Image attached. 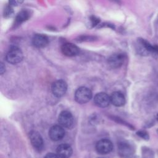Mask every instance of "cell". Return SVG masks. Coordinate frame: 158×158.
Instances as JSON below:
<instances>
[{
    "label": "cell",
    "instance_id": "16",
    "mask_svg": "<svg viewBox=\"0 0 158 158\" xmlns=\"http://www.w3.org/2000/svg\"><path fill=\"white\" fill-rule=\"evenodd\" d=\"M29 17V13L27 10L21 11L17 16L15 23L17 24H20L23 22L27 20Z\"/></svg>",
    "mask_w": 158,
    "mask_h": 158
},
{
    "label": "cell",
    "instance_id": "22",
    "mask_svg": "<svg viewBox=\"0 0 158 158\" xmlns=\"http://www.w3.org/2000/svg\"><path fill=\"white\" fill-rule=\"evenodd\" d=\"M157 133H158V128H157Z\"/></svg>",
    "mask_w": 158,
    "mask_h": 158
},
{
    "label": "cell",
    "instance_id": "8",
    "mask_svg": "<svg viewBox=\"0 0 158 158\" xmlns=\"http://www.w3.org/2000/svg\"><path fill=\"white\" fill-rule=\"evenodd\" d=\"M30 142L33 148L37 151H41L43 148V139L40 134L36 131H31L30 133Z\"/></svg>",
    "mask_w": 158,
    "mask_h": 158
},
{
    "label": "cell",
    "instance_id": "4",
    "mask_svg": "<svg viewBox=\"0 0 158 158\" xmlns=\"http://www.w3.org/2000/svg\"><path fill=\"white\" fill-rule=\"evenodd\" d=\"M67 89V85L63 80H56L53 83L51 87L52 94L57 98L63 96L65 94Z\"/></svg>",
    "mask_w": 158,
    "mask_h": 158
},
{
    "label": "cell",
    "instance_id": "11",
    "mask_svg": "<svg viewBox=\"0 0 158 158\" xmlns=\"http://www.w3.org/2000/svg\"><path fill=\"white\" fill-rule=\"evenodd\" d=\"M62 52L69 57H72L77 55L79 52L78 48L75 44L70 43L64 44L61 47Z\"/></svg>",
    "mask_w": 158,
    "mask_h": 158
},
{
    "label": "cell",
    "instance_id": "14",
    "mask_svg": "<svg viewBox=\"0 0 158 158\" xmlns=\"http://www.w3.org/2000/svg\"><path fill=\"white\" fill-rule=\"evenodd\" d=\"M110 98V102L112 103V104L117 107L123 106L125 104V98L123 93L120 91L114 92Z\"/></svg>",
    "mask_w": 158,
    "mask_h": 158
},
{
    "label": "cell",
    "instance_id": "21",
    "mask_svg": "<svg viewBox=\"0 0 158 158\" xmlns=\"http://www.w3.org/2000/svg\"><path fill=\"white\" fill-rule=\"evenodd\" d=\"M157 117V120L158 121V114H157V117Z\"/></svg>",
    "mask_w": 158,
    "mask_h": 158
},
{
    "label": "cell",
    "instance_id": "23",
    "mask_svg": "<svg viewBox=\"0 0 158 158\" xmlns=\"http://www.w3.org/2000/svg\"><path fill=\"white\" fill-rule=\"evenodd\" d=\"M98 158H104V157H98Z\"/></svg>",
    "mask_w": 158,
    "mask_h": 158
},
{
    "label": "cell",
    "instance_id": "9",
    "mask_svg": "<svg viewBox=\"0 0 158 158\" xmlns=\"http://www.w3.org/2000/svg\"><path fill=\"white\" fill-rule=\"evenodd\" d=\"M125 56L123 54H114L110 56L108 59V64L110 67L113 69H117L122 65L125 61Z\"/></svg>",
    "mask_w": 158,
    "mask_h": 158
},
{
    "label": "cell",
    "instance_id": "19",
    "mask_svg": "<svg viewBox=\"0 0 158 158\" xmlns=\"http://www.w3.org/2000/svg\"><path fill=\"white\" fill-rule=\"evenodd\" d=\"M0 71H1V74H2L4 71H5V67H4V65L2 63L1 64V69H0Z\"/></svg>",
    "mask_w": 158,
    "mask_h": 158
},
{
    "label": "cell",
    "instance_id": "6",
    "mask_svg": "<svg viewBox=\"0 0 158 158\" xmlns=\"http://www.w3.org/2000/svg\"><path fill=\"white\" fill-rule=\"evenodd\" d=\"M49 136L50 138L54 141H59L65 136V130L61 125H54L51 127L49 131Z\"/></svg>",
    "mask_w": 158,
    "mask_h": 158
},
{
    "label": "cell",
    "instance_id": "5",
    "mask_svg": "<svg viewBox=\"0 0 158 158\" xmlns=\"http://www.w3.org/2000/svg\"><path fill=\"white\" fill-rule=\"evenodd\" d=\"M113 144L112 142L107 139L99 140L96 144V149L97 152L101 154H106L112 151Z\"/></svg>",
    "mask_w": 158,
    "mask_h": 158
},
{
    "label": "cell",
    "instance_id": "20",
    "mask_svg": "<svg viewBox=\"0 0 158 158\" xmlns=\"http://www.w3.org/2000/svg\"><path fill=\"white\" fill-rule=\"evenodd\" d=\"M127 158H138V157H137L136 156H134L133 154H132V155L128 156V157H127Z\"/></svg>",
    "mask_w": 158,
    "mask_h": 158
},
{
    "label": "cell",
    "instance_id": "7",
    "mask_svg": "<svg viewBox=\"0 0 158 158\" xmlns=\"http://www.w3.org/2000/svg\"><path fill=\"white\" fill-rule=\"evenodd\" d=\"M118 154L124 158H127L128 156L133 154L134 148L128 142L122 141L120 142L118 146Z\"/></svg>",
    "mask_w": 158,
    "mask_h": 158
},
{
    "label": "cell",
    "instance_id": "1",
    "mask_svg": "<svg viewBox=\"0 0 158 158\" xmlns=\"http://www.w3.org/2000/svg\"><path fill=\"white\" fill-rule=\"evenodd\" d=\"M92 98L91 91L85 86L78 88L75 93V99L80 104H85L88 102Z\"/></svg>",
    "mask_w": 158,
    "mask_h": 158
},
{
    "label": "cell",
    "instance_id": "17",
    "mask_svg": "<svg viewBox=\"0 0 158 158\" xmlns=\"http://www.w3.org/2000/svg\"><path fill=\"white\" fill-rule=\"evenodd\" d=\"M136 134L141 137V138L145 139V140H148L149 139V134L148 133V132H146V131L144 130H139L138 131H137Z\"/></svg>",
    "mask_w": 158,
    "mask_h": 158
},
{
    "label": "cell",
    "instance_id": "13",
    "mask_svg": "<svg viewBox=\"0 0 158 158\" xmlns=\"http://www.w3.org/2000/svg\"><path fill=\"white\" fill-rule=\"evenodd\" d=\"M57 154L60 158H69L72 154V149L68 144H62L57 147Z\"/></svg>",
    "mask_w": 158,
    "mask_h": 158
},
{
    "label": "cell",
    "instance_id": "2",
    "mask_svg": "<svg viewBox=\"0 0 158 158\" xmlns=\"http://www.w3.org/2000/svg\"><path fill=\"white\" fill-rule=\"evenodd\" d=\"M6 60L12 64H15L22 61L23 53L21 49L16 46H13L9 49L6 56Z\"/></svg>",
    "mask_w": 158,
    "mask_h": 158
},
{
    "label": "cell",
    "instance_id": "10",
    "mask_svg": "<svg viewBox=\"0 0 158 158\" xmlns=\"http://www.w3.org/2000/svg\"><path fill=\"white\" fill-rule=\"evenodd\" d=\"M94 102L98 107H106L110 104V98L105 93H99L95 95Z\"/></svg>",
    "mask_w": 158,
    "mask_h": 158
},
{
    "label": "cell",
    "instance_id": "15",
    "mask_svg": "<svg viewBox=\"0 0 158 158\" xmlns=\"http://www.w3.org/2000/svg\"><path fill=\"white\" fill-rule=\"evenodd\" d=\"M32 43L33 44L36 48H43L48 44V39L43 35L37 34L33 36Z\"/></svg>",
    "mask_w": 158,
    "mask_h": 158
},
{
    "label": "cell",
    "instance_id": "12",
    "mask_svg": "<svg viewBox=\"0 0 158 158\" xmlns=\"http://www.w3.org/2000/svg\"><path fill=\"white\" fill-rule=\"evenodd\" d=\"M138 41L144 52L147 53H151L154 56H158V46L157 45L152 46L148 41L143 38L138 39Z\"/></svg>",
    "mask_w": 158,
    "mask_h": 158
},
{
    "label": "cell",
    "instance_id": "3",
    "mask_svg": "<svg viewBox=\"0 0 158 158\" xmlns=\"http://www.w3.org/2000/svg\"><path fill=\"white\" fill-rule=\"evenodd\" d=\"M58 121L62 127L66 128H71L74 124V119L72 114L67 110L61 112L58 117Z\"/></svg>",
    "mask_w": 158,
    "mask_h": 158
},
{
    "label": "cell",
    "instance_id": "18",
    "mask_svg": "<svg viewBox=\"0 0 158 158\" xmlns=\"http://www.w3.org/2000/svg\"><path fill=\"white\" fill-rule=\"evenodd\" d=\"M44 158H60V157L57 154L50 152V153H48L46 155Z\"/></svg>",
    "mask_w": 158,
    "mask_h": 158
}]
</instances>
